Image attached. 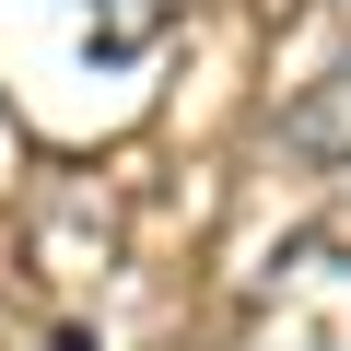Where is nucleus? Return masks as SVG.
<instances>
[{"label":"nucleus","mask_w":351,"mask_h":351,"mask_svg":"<svg viewBox=\"0 0 351 351\" xmlns=\"http://www.w3.org/2000/svg\"><path fill=\"white\" fill-rule=\"evenodd\" d=\"M281 152H304V164H351V47L281 106Z\"/></svg>","instance_id":"nucleus-2"},{"label":"nucleus","mask_w":351,"mask_h":351,"mask_svg":"<svg viewBox=\"0 0 351 351\" xmlns=\"http://www.w3.org/2000/svg\"><path fill=\"white\" fill-rule=\"evenodd\" d=\"M234 351H351V246H328V234L281 246L246 281Z\"/></svg>","instance_id":"nucleus-1"}]
</instances>
